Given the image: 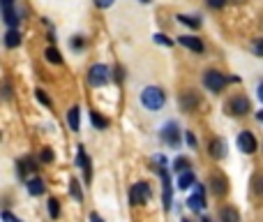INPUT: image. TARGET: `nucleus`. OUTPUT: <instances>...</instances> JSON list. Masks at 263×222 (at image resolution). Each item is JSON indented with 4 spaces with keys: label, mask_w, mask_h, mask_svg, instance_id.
Instances as JSON below:
<instances>
[{
    "label": "nucleus",
    "mask_w": 263,
    "mask_h": 222,
    "mask_svg": "<svg viewBox=\"0 0 263 222\" xmlns=\"http://www.w3.org/2000/svg\"><path fill=\"white\" fill-rule=\"evenodd\" d=\"M164 102H166V95H164L162 88H157V86H148V88L141 93V104H144L146 109H150V111L162 109Z\"/></svg>",
    "instance_id": "f257e3e1"
},
{
    "label": "nucleus",
    "mask_w": 263,
    "mask_h": 222,
    "mask_svg": "<svg viewBox=\"0 0 263 222\" xmlns=\"http://www.w3.org/2000/svg\"><path fill=\"white\" fill-rule=\"evenodd\" d=\"M108 81V67L106 65H92L88 70V84L95 86V88H100V86H104Z\"/></svg>",
    "instance_id": "f03ea898"
},
{
    "label": "nucleus",
    "mask_w": 263,
    "mask_h": 222,
    "mask_svg": "<svg viewBox=\"0 0 263 222\" xmlns=\"http://www.w3.org/2000/svg\"><path fill=\"white\" fill-rule=\"evenodd\" d=\"M148 199H150V185H148V183H144V180L136 183V185L130 190V201H132V204L141 206V204H146Z\"/></svg>",
    "instance_id": "7ed1b4c3"
},
{
    "label": "nucleus",
    "mask_w": 263,
    "mask_h": 222,
    "mask_svg": "<svg viewBox=\"0 0 263 222\" xmlns=\"http://www.w3.org/2000/svg\"><path fill=\"white\" fill-rule=\"evenodd\" d=\"M226 81H228V79L224 77L222 72H217V70H210V72L204 74V86H206V88H210V90H215V93L224 88Z\"/></svg>",
    "instance_id": "20e7f679"
},
{
    "label": "nucleus",
    "mask_w": 263,
    "mask_h": 222,
    "mask_svg": "<svg viewBox=\"0 0 263 222\" xmlns=\"http://www.w3.org/2000/svg\"><path fill=\"white\" fill-rule=\"evenodd\" d=\"M228 114H234V116H245L247 111H250V100L242 95H236L231 97V102H228Z\"/></svg>",
    "instance_id": "39448f33"
},
{
    "label": "nucleus",
    "mask_w": 263,
    "mask_h": 222,
    "mask_svg": "<svg viewBox=\"0 0 263 222\" xmlns=\"http://www.w3.org/2000/svg\"><path fill=\"white\" fill-rule=\"evenodd\" d=\"M160 174H162V185H164V192H162L164 208H171V204H174V187H171V178H168L166 169H160Z\"/></svg>",
    "instance_id": "423d86ee"
},
{
    "label": "nucleus",
    "mask_w": 263,
    "mask_h": 222,
    "mask_svg": "<svg viewBox=\"0 0 263 222\" xmlns=\"http://www.w3.org/2000/svg\"><path fill=\"white\" fill-rule=\"evenodd\" d=\"M162 139L166 141L168 146H178L180 144V130L176 123H168V125L162 127Z\"/></svg>",
    "instance_id": "0eeeda50"
},
{
    "label": "nucleus",
    "mask_w": 263,
    "mask_h": 222,
    "mask_svg": "<svg viewBox=\"0 0 263 222\" xmlns=\"http://www.w3.org/2000/svg\"><path fill=\"white\" fill-rule=\"evenodd\" d=\"M238 148L242 150V153H254L256 150V139H254V134L252 132H240L238 134Z\"/></svg>",
    "instance_id": "6e6552de"
},
{
    "label": "nucleus",
    "mask_w": 263,
    "mask_h": 222,
    "mask_svg": "<svg viewBox=\"0 0 263 222\" xmlns=\"http://www.w3.org/2000/svg\"><path fill=\"white\" fill-rule=\"evenodd\" d=\"M178 42L182 44L185 49H190V51H196V54H201V51H204V42H201L198 37H194V35H182Z\"/></svg>",
    "instance_id": "1a4fd4ad"
},
{
    "label": "nucleus",
    "mask_w": 263,
    "mask_h": 222,
    "mask_svg": "<svg viewBox=\"0 0 263 222\" xmlns=\"http://www.w3.org/2000/svg\"><path fill=\"white\" fill-rule=\"evenodd\" d=\"M187 206H190L192 210H201L206 206V199H204V187L196 185V192L192 194L190 199H187Z\"/></svg>",
    "instance_id": "9d476101"
},
{
    "label": "nucleus",
    "mask_w": 263,
    "mask_h": 222,
    "mask_svg": "<svg viewBox=\"0 0 263 222\" xmlns=\"http://www.w3.org/2000/svg\"><path fill=\"white\" fill-rule=\"evenodd\" d=\"M210 155L215 157V160H222V157L226 155V144L222 139H212L210 141Z\"/></svg>",
    "instance_id": "9b49d317"
},
{
    "label": "nucleus",
    "mask_w": 263,
    "mask_h": 222,
    "mask_svg": "<svg viewBox=\"0 0 263 222\" xmlns=\"http://www.w3.org/2000/svg\"><path fill=\"white\" fill-rule=\"evenodd\" d=\"M2 14H5V24L14 30V26H18V14L14 12L12 5H2Z\"/></svg>",
    "instance_id": "f8f14e48"
},
{
    "label": "nucleus",
    "mask_w": 263,
    "mask_h": 222,
    "mask_svg": "<svg viewBox=\"0 0 263 222\" xmlns=\"http://www.w3.org/2000/svg\"><path fill=\"white\" fill-rule=\"evenodd\" d=\"M220 217H222V222H240L238 210H236V208H231V206H226V208H222V210H220Z\"/></svg>",
    "instance_id": "ddd939ff"
},
{
    "label": "nucleus",
    "mask_w": 263,
    "mask_h": 222,
    "mask_svg": "<svg viewBox=\"0 0 263 222\" xmlns=\"http://www.w3.org/2000/svg\"><path fill=\"white\" fill-rule=\"evenodd\" d=\"M192 185H196V178H194V174H192V171L180 174V178H178V187H180V190H187V187H192Z\"/></svg>",
    "instance_id": "4468645a"
},
{
    "label": "nucleus",
    "mask_w": 263,
    "mask_h": 222,
    "mask_svg": "<svg viewBox=\"0 0 263 222\" xmlns=\"http://www.w3.org/2000/svg\"><path fill=\"white\" fill-rule=\"evenodd\" d=\"M5 44L10 49L18 47V44H21V33H18V30H7L5 33Z\"/></svg>",
    "instance_id": "2eb2a0df"
},
{
    "label": "nucleus",
    "mask_w": 263,
    "mask_h": 222,
    "mask_svg": "<svg viewBox=\"0 0 263 222\" xmlns=\"http://www.w3.org/2000/svg\"><path fill=\"white\" fill-rule=\"evenodd\" d=\"M78 167L84 169L86 180H90V162H88V157H86V150H84V146H78Z\"/></svg>",
    "instance_id": "dca6fc26"
},
{
    "label": "nucleus",
    "mask_w": 263,
    "mask_h": 222,
    "mask_svg": "<svg viewBox=\"0 0 263 222\" xmlns=\"http://www.w3.org/2000/svg\"><path fill=\"white\" fill-rule=\"evenodd\" d=\"M28 192L32 194V197H40V194L44 192V183L40 178H30L28 180Z\"/></svg>",
    "instance_id": "f3484780"
},
{
    "label": "nucleus",
    "mask_w": 263,
    "mask_h": 222,
    "mask_svg": "<svg viewBox=\"0 0 263 222\" xmlns=\"http://www.w3.org/2000/svg\"><path fill=\"white\" fill-rule=\"evenodd\" d=\"M212 192L215 194H224L226 192V180L220 176H212Z\"/></svg>",
    "instance_id": "a211bd4d"
},
{
    "label": "nucleus",
    "mask_w": 263,
    "mask_h": 222,
    "mask_svg": "<svg viewBox=\"0 0 263 222\" xmlns=\"http://www.w3.org/2000/svg\"><path fill=\"white\" fill-rule=\"evenodd\" d=\"M67 123H70V127L76 132V130H78V107L70 109V114H67Z\"/></svg>",
    "instance_id": "6ab92c4d"
},
{
    "label": "nucleus",
    "mask_w": 263,
    "mask_h": 222,
    "mask_svg": "<svg viewBox=\"0 0 263 222\" xmlns=\"http://www.w3.org/2000/svg\"><path fill=\"white\" fill-rule=\"evenodd\" d=\"M180 104H182V109H185V111H192V109L196 107V97L192 95V93H187V95L180 97Z\"/></svg>",
    "instance_id": "aec40b11"
},
{
    "label": "nucleus",
    "mask_w": 263,
    "mask_h": 222,
    "mask_svg": "<svg viewBox=\"0 0 263 222\" xmlns=\"http://www.w3.org/2000/svg\"><path fill=\"white\" fill-rule=\"evenodd\" d=\"M90 120H92V125L100 127V130H104V127L108 125V120L104 118V116H100L97 111H90Z\"/></svg>",
    "instance_id": "412c9836"
},
{
    "label": "nucleus",
    "mask_w": 263,
    "mask_h": 222,
    "mask_svg": "<svg viewBox=\"0 0 263 222\" xmlns=\"http://www.w3.org/2000/svg\"><path fill=\"white\" fill-rule=\"evenodd\" d=\"M46 60H48V63H54V65H60V63H62V58H60V51H58V49L48 47V49H46Z\"/></svg>",
    "instance_id": "4be33fe9"
},
{
    "label": "nucleus",
    "mask_w": 263,
    "mask_h": 222,
    "mask_svg": "<svg viewBox=\"0 0 263 222\" xmlns=\"http://www.w3.org/2000/svg\"><path fill=\"white\" fill-rule=\"evenodd\" d=\"M174 169L176 171H180V174L190 171V160H187V157H178V160L174 162Z\"/></svg>",
    "instance_id": "5701e85b"
},
{
    "label": "nucleus",
    "mask_w": 263,
    "mask_h": 222,
    "mask_svg": "<svg viewBox=\"0 0 263 222\" xmlns=\"http://www.w3.org/2000/svg\"><path fill=\"white\" fill-rule=\"evenodd\" d=\"M178 21H180V24L192 26V28H198V26H201V21H198L196 17H185V14H180V17H178Z\"/></svg>",
    "instance_id": "b1692460"
},
{
    "label": "nucleus",
    "mask_w": 263,
    "mask_h": 222,
    "mask_svg": "<svg viewBox=\"0 0 263 222\" xmlns=\"http://www.w3.org/2000/svg\"><path fill=\"white\" fill-rule=\"evenodd\" d=\"M48 215L54 217V220L60 215V201L58 199H51V201H48Z\"/></svg>",
    "instance_id": "393cba45"
},
{
    "label": "nucleus",
    "mask_w": 263,
    "mask_h": 222,
    "mask_svg": "<svg viewBox=\"0 0 263 222\" xmlns=\"http://www.w3.org/2000/svg\"><path fill=\"white\" fill-rule=\"evenodd\" d=\"M70 194H72L76 201H81V199H84V194H81V187H78V180H72V183H70Z\"/></svg>",
    "instance_id": "a878e982"
},
{
    "label": "nucleus",
    "mask_w": 263,
    "mask_h": 222,
    "mask_svg": "<svg viewBox=\"0 0 263 222\" xmlns=\"http://www.w3.org/2000/svg\"><path fill=\"white\" fill-rule=\"evenodd\" d=\"M252 51L256 56H263V40H254V42H252Z\"/></svg>",
    "instance_id": "bb28decb"
},
{
    "label": "nucleus",
    "mask_w": 263,
    "mask_h": 222,
    "mask_svg": "<svg viewBox=\"0 0 263 222\" xmlns=\"http://www.w3.org/2000/svg\"><path fill=\"white\" fill-rule=\"evenodd\" d=\"M35 95H37V100H40V102H42V104H46V107H48V104H51V100H48V97L44 95V90H35Z\"/></svg>",
    "instance_id": "cd10ccee"
},
{
    "label": "nucleus",
    "mask_w": 263,
    "mask_h": 222,
    "mask_svg": "<svg viewBox=\"0 0 263 222\" xmlns=\"http://www.w3.org/2000/svg\"><path fill=\"white\" fill-rule=\"evenodd\" d=\"M208 5L212 7V10H222V7L226 5V0H208Z\"/></svg>",
    "instance_id": "c85d7f7f"
},
{
    "label": "nucleus",
    "mask_w": 263,
    "mask_h": 222,
    "mask_svg": "<svg viewBox=\"0 0 263 222\" xmlns=\"http://www.w3.org/2000/svg\"><path fill=\"white\" fill-rule=\"evenodd\" d=\"M116 0H95V5L100 7V10H106V7H111Z\"/></svg>",
    "instance_id": "c756f323"
},
{
    "label": "nucleus",
    "mask_w": 263,
    "mask_h": 222,
    "mask_svg": "<svg viewBox=\"0 0 263 222\" xmlns=\"http://www.w3.org/2000/svg\"><path fill=\"white\" fill-rule=\"evenodd\" d=\"M155 42H157V44H166V47H171V40H168L166 35H160V33L155 35Z\"/></svg>",
    "instance_id": "7c9ffc66"
},
{
    "label": "nucleus",
    "mask_w": 263,
    "mask_h": 222,
    "mask_svg": "<svg viewBox=\"0 0 263 222\" xmlns=\"http://www.w3.org/2000/svg\"><path fill=\"white\" fill-rule=\"evenodd\" d=\"M2 220H5V222H21L18 217H14L10 210H5V213H2Z\"/></svg>",
    "instance_id": "2f4dec72"
},
{
    "label": "nucleus",
    "mask_w": 263,
    "mask_h": 222,
    "mask_svg": "<svg viewBox=\"0 0 263 222\" xmlns=\"http://www.w3.org/2000/svg\"><path fill=\"white\" fill-rule=\"evenodd\" d=\"M51 160H54V153H51V150H42V162H51Z\"/></svg>",
    "instance_id": "473e14b6"
},
{
    "label": "nucleus",
    "mask_w": 263,
    "mask_h": 222,
    "mask_svg": "<svg viewBox=\"0 0 263 222\" xmlns=\"http://www.w3.org/2000/svg\"><path fill=\"white\" fill-rule=\"evenodd\" d=\"M254 183H261V185H254V187H256V190H261V192H263V176H256V178H254Z\"/></svg>",
    "instance_id": "72a5a7b5"
},
{
    "label": "nucleus",
    "mask_w": 263,
    "mask_h": 222,
    "mask_svg": "<svg viewBox=\"0 0 263 222\" xmlns=\"http://www.w3.org/2000/svg\"><path fill=\"white\" fill-rule=\"evenodd\" d=\"M90 222H104V220L97 215V213H92V215H90Z\"/></svg>",
    "instance_id": "f704fd0d"
},
{
    "label": "nucleus",
    "mask_w": 263,
    "mask_h": 222,
    "mask_svg": "<svg viewBox=\"0 0 263 222\" xmlns=\"http://www.w3.org/2000/svg\"><path fill=\"white\" fill-rule=\"evenodd\" d=\"M258 100L263 102V84H258Z\"/></svg>",
    "instance_id": "c9c22d12"
},
{
    "label": "nucleus",
    "mask_w": 263,
    "mask_h": 222,
    "mask_svg": "<svg viewBox=\"0 0 263 222\" xmlns=\"http://www.w3.org/2000/svg\"><path fill=\"white\" fill-rule=\"evenodd\" d=\"M256 118H258V120H261V123H263V111H258V114H256Z\"/></svg>",
    "instance_id": "e433bc0d"
},
{
    "label": "nucleus",
    "mask_w": 263,
    "mask_h": 222,
    "mask_svg": "<svg viewBox=\"0 0 263 222\" xmlns=\"http://www.w3.org/2000/svg\"><path fill=\"white\" fill-rule=\"evenodd\" d=\"M14 0H2V5H12Z\"/></svg>",
    "instance_id": "4c0bfd02"
},
{
    "label": "nucleus",
    "mask_w": 263,
    "mask_h": 222,
    "mask_svg": "<svg viewBox=\"0 0 263 222\" xmlns=\"http://www.w3.org/2000/svg\"><path fill=\"white\" fill-rule=\"evenodd\" d=\"M201 222H212V220H208V217H204V220H201Z\"/></svg>",
    "instance_id": "58836bf2"
},
{
    "label": "nucleus",
    "mask_w": 263,
    "mask_h": 222,
    "mask_svg": "<svg viewBox=\"0 0 263 222\" xmlns=\"http://www.w3.org/2000/svg\"><path fill=\"white\" fill-rule=\"evenodd\" d=\"M141 3H150V0H141Z\"/></svg>",
    "instance_id": "ea45409f"
},
{
    "label": "nucleus",
    "mask_w": 263,
    "mask_h": 222,
    "mask_svg": "<svg viewBox=\"0 0 263 222\" xmlns=\"http://www.w3.org/2000/svg\"><path fill=\"white\" fill-rule=\"evenodd\" d=\"M182 222H190V220H182Z\"/></svg>",
    "instance_id": "a19ab883"
}]
</instances>
